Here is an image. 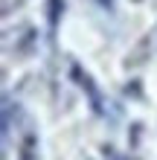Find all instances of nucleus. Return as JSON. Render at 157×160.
<instances>
[{"instance_id":"1","label":"nucleus","mask_w":157,"mask_h":160,"mask_svg":"<svg viewBox=\"0 0 157 160\" xmlns=\"http://www.w3.org/2000/svg\"><path fill=\"white\" fill-rule=\"evenodd\" d=\"M70 76L76 79V84H79V88L85 90V93H87V99H90V105H93V111L99 114V111H102V96H99V88L93 84L90 73H85V70L79 67V64H73V67H70Z\"/></svg>"},{"instance_id":"2","label":"nucleus","mask_w":157,"mask_h":160,"mask_svg":"<svg viewBox=\"0 0 157 160\" xmlns=\"http://www.w3.org/2000/svg\"><path fill=\"white\" fill-rule=\"evenodd\" d=\"M17 160H35L38 157V134L35 131H26L23 140H21V146H17Z\"/></svg>"},{"instance_id":"3","label":"nucleus","mask_w":157,"mask_h":160,"mask_svg":"<svg viewBox=\"0 0 157 160\" xmlns=\"http://www.w3.org/2000/svg\"><path fill=\"white\" fill-rule=\"evenodd\" d=\"M61 12H64V0H47V23H50V32L58 29Z\"/></svg>"}]
</instances>
